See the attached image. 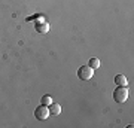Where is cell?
Here are the masks:
<instances>
[{"label": "cell", "mask_w": 134, "mask_h": 128, "mask_svg": "<svg viewBox=\"0 0 134 128\" xmlns=\"http://www.w3.org/2000/svg\"><path fill=\"white\" fill-rule=\"evenodd\" d=\"M115 84L118 86H127L128 85V81H127V77L124 75H116L115 76Z\"/></svg>", "instance_id": "obj_5"}, {"label": "cell", "mask_w": 134, "mask_h": 128, "mask_svg": "<svg viewBox=\"0 0 134 128\" xmlns=\"http://www.w3.org/2000/svg\"><path fill=\"white\" fill-rule=\"evenodd\" d=\"M51 103H52V98H51V95H43L42 97V104H45V106H49L51 104Z\"/></svg>", "instance_id": "obj_8"}, {"label": "cell", "mask_w": 134, "mask_h": 128, "mask_svg": "<svg viewBox=\"0 0 134 128\" xmlns=\"http://www.w3.org/2000/svg\"><path fill=\"white\" fill-rule=\"evenodd\" d=\"M113 98H115L116 103H124L128 98V90L127 86H118L115 91H113Z\"/></svg>", "instance_id": "obj_1"}, {"label": "cell", "mask_w": 134, "mask_h": 128, "mask_svg": "<svg viewBox=\"0 0 134 128\" xmlns=\"http://www.w3.org/2000/svg\"><path fill=\"white\" fill-rule=\"evenodd\" d=\"M48 109H49V115H60L61 106L57 104V103H51V104L48 106Z\"/></svg>", "instance_id": "obj_6"}, {"label": "cell", "mask_w": 134, "mask_h": 128, "mask_svg": "<svg viewBox=\"0 0 134 128\" xmlns=\"http://www.w3.org/2000/svg\"><path fill=\"white\" fill-rule=\"evenodd\" d=\"M34 116H36V119H39V121H45V119H48L49 116V109L48 106H39V107H36V110H34Z\"/></svg>", "instance_id": "obj_3"}, {"label": "cell", "mask_w": 134, "mask_h": 128, "mask_svg": "<svg viewBox=\"0 0 134 128\" xmlns=\"http://www.w3.org/2000/svg\"><path fill=\"white\" fill-rule=\"evenodd\" d=\"M34 29H36V31H37V33L45 34V33H48V31H49L51 25H49V23H46V21H40V23L34 24Z\"/></svg>", "instance_id": "obj_4"}, {"label": "cell", "mask_w": 134, "mask_h": 128, "mask_svg": "<svg viewBox=\"0 0 134 128\" xmlns=\"http://www.w3.org/2000/svg\"><path fill=\"white\" fill-rule=\"evenodd\" d=\"M88 66L91 67V69H94V70H97V69L100 67V60L97 57H92L91 60H90V64H88Z\"/></svg>", "instance_id": "obj_7"}, {"label": "cell", "mask_w": 134, "mask_h": 128, "mask_svg": "<svg viewBox=\"0 0 134 128\" xmlns=\"http://www.w3.org/2000/svg\"><path fill=\"white\" fill-rule=\"evenodd\" d=\"M77 76L82 81H90L94 76V69H91L90 66H81L79 70H77Z\"/></svg>", "instance_id": "obj_2"}]
</instances>
